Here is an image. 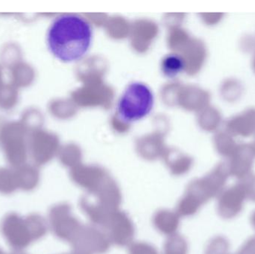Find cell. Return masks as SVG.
I'll return each instance as SVG.
<instances>
[{"label":"cell","instance_id":"2","mask_svg":"<svg viewBox=\"0 0 255 254\" xmlns=\"http://www.w3.org/2000/svg\"><path fill=\"white\" fill-rule=\"evenodd\" d=\"M1 232L12 249L21 251L43 238L47 234L48 225L44 218L36 213L23 218L10 213L1 221Z\"/></svg>","mask_w":255,"mask_h":254},{"label":"cell","instance_id":"6","mask_svg":"<svg viewBox=\"0 0 255 254\" xmlns=\"http://www.w3.org/2000/svg\"><path fill=\"white\" fill-rule=\"evenodd\" d=\"M73 252L82 254H104L110 249L109 237L95 225H82L70 243Z\"/></svg>","mask_w":255,"mask_h":254},{"label":"cell","instance_id":"3","mask_svg":"<svg viewBox=\"0 0 255 254\" xmlns=\"http://www.w3.org/2000/svg\"><path fill=\"white\" fill-rule=\"evenodd\" d=\"M226 180V174L216 172L191 182L177 204L175 212L181 217L194 216L202 206L222 193L225 189Z\"/></svg>","mask_w":255,"mask_h":254},{"label":"cell","instance_id":"18","mask_svg":"<svg viewBox=\"0 0 255 254\" xmlns=\"http://www.w3.org/2000/svg\"><path fill=\"white\" fill-rule=\"evenodd\" d=\"M251 222L253 226L254 227L255 229V211L253 213V214L251 216Z\"/></svg>","mask_w":255,"mask_h":254},{"label":"cell","instance_id":"8","mask_svg":"<svg viewBox=\"0 0 255 254\" xmlns=\"http://www.w3.org/2000/svg\"><path fill=\"white\" fill-rule=\"evenodd\" d=\"M247 199V193L241 182L224 189L218 196L219 215L225 219L236 217L242 211Z\"/></svg>","mask_w":255,"mask_h":254},{"label":"cell","instance_id":"1","mask_svg":"<svg viewBox=\"0 0 255 254\" xmlns=\"http://www.w3.org/2000/svg\"><path fill=\"white\" fill-rule=\"evenodd\" d=\"M93 30L82 16L65 14L51 24L47 32V46L59 61L71 63L83 58L91 47Z\"/></svg>","mask_w":255,"mask_h":254},{"label":"cell","instance_id":"11","mask_svg":"<svg viewBox=\"0 0 255 254\" xmlns=\"http://www.w3.org/2000/svg\"><path fill=\"white\" fill-rule=\"evenodd\" d=\"M184 68V60L177 54H170L163 58L161 70L166 77L173 79L178 76Z\"/></svg>","mask_w":255,"mask_h":254},{"label":"cell","instance_id":"20","mask_svg":"<svg viewBox=\"0 0 255 254\" xmlns=\"http://www.w3.org/2000/svg\"><path fill=\"white\" fill-rule=\"evenodd\" d=\"M0 254H5L4 253V252H3V251L1 250V249H0Z\"/></svg>","mask_w":255,"mask_h":254},{"label":"cell","instance_id":"19","mask_svg":"<svg viewBox=\"0 0 255 254\" xmlns=\"http://www.w3.org/2000/svg\"><path fill=\"white\" fill-rule=\"evenodd\" d=\"M10 254H26L25 253H22V252H19V251H17V252H13V253Z\"/></svg>","mask_w":255,"mask_h":254},{"label":"cell","instance_id":"15","mask_svg":"<svg viewBox=\"0 0 255 254\" xmlns=\"http://www.w3.org/2000/svg\"><path fill=\"white\" fill-rule=\"evenodd\" d=\"M128 254H159L155 247L144 242L132 243L128 246Z\"/></svg>","mask_w":255,"mask_h":254},{"label":"cell","instance_id":"12","mask_svg":"<svg viewBox=\"0 0 255 254\" xmlns=\"http://www.w3.org/2000/svg\"><path fill=\"white\" fill-rule=\"evenodd\" d=\"M188 244L184 237L176 234L169 237L163 246V254H187Z\"/></svg>","mask_w":255,"mask_h":254},{"label":"cell","instance_id":"14","mask_svg":"<svg viewBox=\"0 0 255 254\" xmlns=\"http://www.w3.org/2000/svg\"><path fill=\"white\" fill-rule=\"evenodd\" d=\"M18 187L17 178L10 174H0V193L9 195L13 193Z\"/></svg>","mask_w":255,"mask_h":254},{"label":"cell","instance_id":"16","mask_svg":"<svg viewBox=\"0 0 255 254\" xmlns=\"http://www.w3.org/2000/svg\"><path fill=\"white\" fill-rule=\"evenodd\" d=\"M241 183L247 193V199L255 201V177L245 180Z\"/></svg>","mask_w":255,"mask_h":254},{"label":"cell","instance_id":"17","mask_svg":"<svg viewBox=\"0 0 255 254\" xmlns=\"http://www.w3.org/2000/svg\"><path fill=\"white\" fill-rule=\"evenodd\" d=\"M237 254H255V237L247 240Z\"/></svg>","mask_w":255,"mask_h":254},{"label":"cell","instance_id":"10","mask_svg":"<svg viewBox=\"0 0 255 254\" xmlns=\"http://www.w3.org/2000/svg\"><path fill=\"white\" fill-rule=\"evenodd\" d=\"M72 178L77 186L85 189L87 193H93L100 187L106 177L99 171L79 170L73 173Z\"/></svg>","mask_w":255,"mask_h":254},{"label":"cell","instance_id":"7","mask_svg":"<svg viewBox=\"0 0 255 254\" xmlns=\"http://www.w3.org/2000/svg\"><path fill=\"white\" fill-rule=\"evenodd\" d=\"M101 229L106 233L112 244L127 247L133 243L135 228L130 218L121 210L111 213Z\"/></svg>","mask_w":255,"mask_h":254},{"label":"cell","instance_id":"9","mask_svg":"<svg viewBox=\"0 0 255 254\" xmlns=\"http://www.w3.org/2000/svg\"><path fill=\"white\" fill-rule=\"evenodd\" d=\"M152 222L158 232L171 237L176 234L179 228L180 216L175 211L163 209L154 213Z\"/></svg>","mask_w":255,"mask_h":254},{"label":"cell","instance_id":"13","mask_svg":"<svg viewBox=\"0 0 255 254\" xmlns=\"http://www.w3.org/2000/svg\"><path fill=\"white\" fill-rule=\"evenodd\" d=\"M229 243L226 238L217 237L210 241L205 254H229Z\"/></svg>","mask_w":255,"mask_h":254},{"label":"cell","instance_id":"4","mask_svg":"<svg viewBox=\"0 0 255 254\" xmlns=\"http://www.w3.org/2000/svg\"><path fill=\"white\" fill-rule=\"evenodd\" d=\"M154 102V95L149 86L141 82H132L119 100L118 116L127 123L137 122L149 114Z\"/></svg>","mask_w":255,"mask_h":254},{"label":"cell","instance_id":"5","mask_svg":"<svg viewBox=\"0 0 255 254\" xmlns=\"http://www.w3.org/2000/svg\"><path fill=\"white\" fill-rule=\"evenodd\" d=\"M49 221L54 235L70 244L82 225L73 216L71 206L67 203H60L51 207Z\"/></svg>","mask_w":255,"mask_h":254},{"label":"cell","instance_id":"21","mask_svg":"<svg viewBox=\"0 0 255 254\" xmlns=\"http://www.w3.org/2000/svg\"><path fill=\"white\" fill-rule=\"evenodd\" d=\"M79 254V253H77V252H72L71 254Z\"/></svg>","mask_w":255,"mask_h":254}]
</instances>
